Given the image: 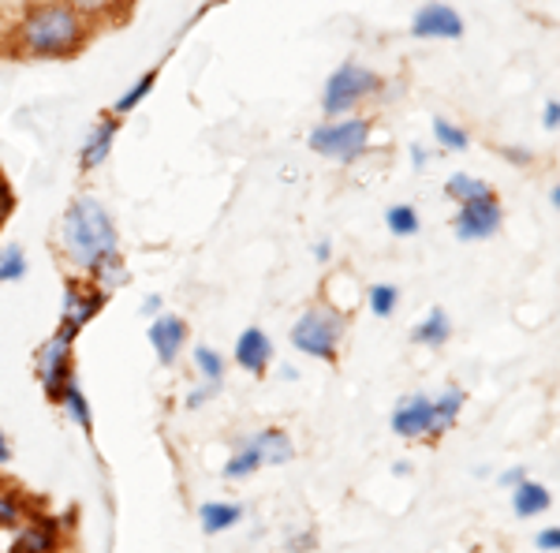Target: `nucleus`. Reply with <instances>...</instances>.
I'll use <instances>...</instances> for the list:
<instances>
[{"instance_id":"obj_1","label":"nucleus","mask_w":560,"mask_h":553,"mask_svg":"<svg viewBox=\"0 0 560 553\" xmlns=\"http://www.w3.org/2000/svg\"><path fill=\"white\" fill-rule=\"evenodd\" d=\"M60 244H64L67 262L83 273H94L105 258L120 255L116 224L94 195L72 198V206L60 218Z\"/></svg>"},{"instance_id":"obj_2","label":"nucleus","mask_w":560,"mask_h":553,"mask_svg":"<svg viewBox=\"0 0 560 553\" xmlns=\"http://www.w3.org/2000/svg\"><path fill=\"white\" fill-rule=\"evenodd\" d=\"M15 41H20V53L27 57L64 60L75 57L90 41V23L75 8H67L64 0H53V4H38L23 15Z\"/></svg>"},{"instance_id":"obj_3","label":"nucleus","mask_w":560,"mask_h":553,"mask_svg":"<svg viewBox=\"0 0 560 553\" xmlns=\"http://www.w3.org/2000/svg\"><path fill=\"white\" fill-rule=\"evenodd\" d=\"M344 315L336 307H307L299 315V322L291 325V344H296L303 356L333 362L340 356V341H344Z\"/></svg>"},{"instance_id":"obj_4","label":"nucleus","mask_w":560,"mask_h":553,"mask_svg":"<svg viewBox=\"0 0 560 553\" xmlns=\"http://www.w3.org/2000/svg\"><path fill=\"white\" fill-rule=\"evenodd\" d=\"M377 86H382V79H377L370 67L356 64V60H348V64L336 67V72L329 75V83H325L322 109L329 112V116H344V112H351L363 98L377 94Z\"/></svg>"},{"instance_id":"obj_5","label":"nucleus","mask_w":560,"mask_h":553,"mask_svg":"<svg viewBox=\"0 0 560 553\" xmlns=\"http://www.w3.org/2000/svg\"><path fill=\"white\" fill-rule=\"evenodd\" d=\"M370 143V120H340V124H322L310 132V150L318 158H329V161H356L359 153L366 150Z\"/></svg>"},{"instance_id":"obj_6","label":"nucleus","mask_w":560,"mask_h":553,"mask_svg":"<svg viewBox=\"0 0 560 553\" xmlns=\"http://www.w3.org/2000/svg\"><path fill=\"white\" fill-rule=\"evenodd\" d=\"M72 344H75L72 330H57V336H49V341L38 348V362H34V370H38V382L53 404L60 401L64 385L72 382Z\"/></svg>"},{"instance_id":"obj_7","label":"nucleus","mask_w":560,"mask_h":553,"mask_svg":"<svg viewBox=\"0 0 560 553\" xmlns=\"http://www.w3.org/2000/svg\"><path fill=\"white\" fill-rule=\"evenodd\" d=\"M105 292L98 284H83V281H67L64 284V307H60V330L79 333L83 325H90V318L105 307Z\"/></svg>"},{"instance_id":"obj_8","label":"nucleus","mask_w":560,"mask_h":553,"mask_svg":"<svg viewBox=\"0 0 560 553\" xmlns=\"http://www.w3.org/2000/svg\"><path fill=\"white\" fill-rule=\"evenodd\" d=\"M501 229V206L494 195L475 198V202H463L456 213V236L460 239H489Z\"/></svg>"},{"instance_id":"obj_9","label":"nucleus","mask_w":560,"mask_h":553,"mask_svg":"<svg viewBox=\"0 0 560 553\" xmlns=\"http://www.w3.org/2000/svg\"><path fill=\"white\" fill-rule=\"evenodd\" d=\"M411 34L415 38H463V20L456 8L448 4H422L411 20Z\"/></svg>"},{"instance_id":"obj_10","label":"nucleus","mask_w":560,"mask_h":553,"mask_svg":"<svg viewBox=\"0 0 560 553\" xmlns=\"http://www.w3.org/2000/svg\"><path fill=\"white\" fill-rule=\"evenodd\" d=\"M430 427H434V401H430V396L411 393L396 404L393 430L400 438H430Z\"/></svg>"},{"instance_id":"obj_11","label":"nucleus","mask_w":560,"mask_h":553,"mask_svg":"<svg viewBox=\"0 0 560 553\" xmlns=\"http://www.w3.org/2000/svg\"><path fill=\"white\" fill-rule=\"evenodd\" d=\"M116 132H120V116H112V112H109V116H101L98 124L86 132L83 150H79V165L86 172L105 165V158L112 153V143H116Z\"/></svg>"},{"instance_id":"obj_12","label":"nucleus","mask_w":560,"mask_h":553,"mask_svg":"<svg viewBox=\"0 0 560 553\" xmlns=\"http://www.w3.org/2000/svg\"><path fill=\"white\" fill-rule=\"evenodd\" d=\"M187 344V322L176 315H165L158 318V322L150 325V348L158 352L161 367H172V362L179 359V352H184Z\"/></svg>"},{"instance_id":"obj_13","label":"nucleus","mask_w":560,"mask_h":553,"mask_svg":"<svg viewBox=\"0 0 560 553\" xmlns=\"http://www.w3.org/2000/svg\"><path fill=\"white\" fill-rule=\"evenodd\" d=\"M270 359H273V341L262 330H258V325H251V330L239 333L236 362L247 370V374H265V370H270Z\"/></svg>"},{"instance_id":"obj_14","label":"nucleus","mask_w":560,"mask_h":553,"mask_svg":"<svg viewBox=\"0 0 560 553\" xmlns=\"http://www.w3.org/2000/svg\"><path fill=\"white\" fill-rule=\"evenodd\" d=\"M60 550V527L57 520H30L15 534L12 553H57Z\"/></svg>"},{"instance_id":"obj_15","label":"nucleus","mask_w":560,"mask_h":553,"mask_svg":"<svg viewBox=\"0 0 560 553\" xmlns=\"http://www.w3.org/2000/svg\"><path fill=\"white\" fill-rule=\"evenodd\" d=\"M251 442L258 448V456H262V464H273V468H281V464H291V456H296V445H291V438L284 434V430H277V427L254 434Z\"/></svg>"},{"instance_id":"obj_16","label":"nucleus","mask_w":560,"mask_h":553,"mask_svg":"<svg viewBox=\"0 0 560 553\" xmlns=\"http://www.w3.org/2000/svg\"><path fill=\"white\" fill-rule=\"evenodd\" d=\"M239 520H244V505H232V501H206L198 508V524H202L206 534H221Z\"/></svg>"},{"instance_id":"obj_17","label":"nucleus","mask_w":560,"mask_h":553,"mask_svg":"<svg viewBox=\"0 0 560 553\" xmlns=\"http://www.w3.org/2000/svg\"><path fill=\"white\" fill-rule=\"evenodd\" d=\"M549 508V490L534 479H523L520 487H512V513L520 520H531V516H542Z\"/></svg>"},{"instance_id":"obj_18","label":"nucleus","mask_w":560,"mask_h":553,"mask_svg":"<svg viewBox=\"0 0 560 553\" xmlns=\"http://www.w3.org/2000/svg\"><path fill=\"white\" fill-rule=\"evenodd\" d=\"M463 404H468V393L463 389H445L441 401H434V427H430V438H441L456 419H460Z\"/></svg>"},{"instance_id":"obj_19","label":"nucleus","mask_w":560,"mask_h":553,"mask_svg":"<svg viewBox=\"0 0 560 553\" xmlns=\"http://www.w3.org/2000/svg\"><path fill=\"white\" fill-rule=\"evenodd\" d=\"M153 86H158V67H150V72L139 75V79H135L132 86H127V90L120 94L116 101H112V109H109V112H112V116H127V112H132V109H139L142 101L150 98V90H153Z\"/></svg>"},{"instance_id":"obj_20","label":"nucleus","mask_w":560,"mask_h":553,"mask_svg":"<svg viewBox=\"0 0 560 553\" xmlns=\"http://www.w3.org/2000/svg\"><path fill=\"white\" fill-rule=\"evenodd\" d=\"M448 333H452V322H448V315L441 307H434L415 325V330H411V336H415L419 344H426V348H441V344L448 341Z\"/></svg>"},{"instance_id":"obj_21","label":"nucleus","mask_w":560,"mask_h":553,"mask_svg":"<svg viewBox=\"0 0 560 553\" xmlns=\"http://www.w3.org/2000/svg\"><path fill=\"white\" fill-rule=\"evenodd\" d=\"M258 468H265L262 456H258V448L251 438H244V442L236 445V453L228 456V464H224V479H247V475H254Z\"/></svg>"},{"instance_id":"obj_22","label":"nucleus","mask_w":560,"mask_h":553,"mask_svg":"<svg viewBox=\"0 0 560 553\" xmlns=\"http://www.w3.org/2000/svg\"><path fill=\"white\" fill-rule=\"evenodd\" d=\"M57 404H60V408H64L67 415H72L75 422H79V427L86 430V434H90V427H94V411H90V401H86V396H83V389H79V382H75V378L64 385V393H60V401H57Z\"/></svg>"},{"instance_id":"obj_23","label":"nucleus","mask_w":560,"mask_h":553,"mask_svg":"<svg viewBox=\"0 0 560 553\" xmlns=\"http://www.w3.org/2000/svg\"><path fill=\"white\" fill-rule=\"evenodd\" d=\"M452 198H460V206L463 202H475V198H486V195H494L489 192V184L486 180H475V176H468V172H456L452 180H448V187H445Z\"/></svg>"},{"instance_id":"obj_24","label":"nucleus","mask_w":560,"mask_h":553,"mask_svg":"<svg viewBox=\"0 0 560 553\" xmlns=\"http://www.w3.org/2000/svg\"><path fill=\"white\" fill-rule=\"evenodd\" d=\"M195 370H198V378L202 382H213V385H221L224 382V356L217 348H195Z\"/></svg>"},{"instance_id":"obj_25","label":"nucleus","mask_w":560,"mask_h":553,"mask_svg":"<svg viewBox=\"0 0 560 553\" xmlns=\"http://www.w3.org/2000/svg\"><path fill=\"white\" fill-rule=\"evenodd\" d=\"M90 281L98 284V288L109 296L112 288H120V284H127V266L120 262V255H112V258H105V262H101L98 270L90 273Z\"/></svg>"},{"instance_id":"obj_26","label":"nucleus","mask_w":560,"mask_h":553,"mask_svg":"<svg viewBox=\"0 0 560 553\" xmlns=\"http://www.w3.org/2000/svg\"><path fill=\"white\" fill-rule=\"evenodd\" d=\"M27 276V255L20 247H0V284L4 281H23Z\"/></svg>"},{"instance_id":"obj_27","label":"nucleus","mask_w":560,"mask_h":553,"mask_svg":"<svg viewBox=\"0 0 560 553\" xmlns=\"http://www.w3.org/2000/svg\"><path fill=\"white\" fill-rule=\"evenodd\" d=\"M385 221H389V232H393V236H415V232H419V213H415V206H393V210L385 213Z\"/></svg>"},{"instance_id":"obj_28","label":"nucleus","mask_w":560,"mask_h":553,"mask_svg":"<svg viewBox=\"0 0 560 553\" xmlns=\"http://www.w3.org/2000/svg\"><path fill=\"white\" fill-rule=\"evenodd\" d=\"M434 135H437V143H441L445 150H456V153H460V150H468V146H471V138L463 135L456 124H448L445 116H437V120H434Z\"/></svg>"},{"instance_id":"obj_29","label":"nucleus","mask_w":560,"mask_h":553,"mask_svg":"<svg viewBox=\"0 0 560 553\" xmlns=\"http://www.w3.org/2000/svg\"><path fill=\"white\" fill-rule=\"evenodd\" d=\"M396 304H400V292H396L393 284H374V288H370V310H374L377 318H389Z\"/></svg>"},{"instance_id":"obj_30","label":"nucleus","mask_w":560,"mask_h":553,"mask_svg":"<svg viewBox=\"0 0 560 553\" xmlns=\"http://www.w3.org/2000/svg\"><path fill=\"white\" fill-rule=\"evenodd\" d=\"M67 8L83 15V20H101V15H112L120 8V0H64Z\"/></svg>"},{"instance_id":"obj_31","label":"nucleus","mask_w":560,"mask_h":553,"mask_svg":"<svg viewBox=\"0 0 560 553\" xmlns=\"http://www.w3.org/2000/svg\"><path fill=\"white\" fill-rule=\"evenodd\" d=\"M23 524V505L12 494H0V527H20Z\"/></svg>"},{"instance_id":"obj_32","label":"nucleus","mask_w":560,"mask_h":553,"mask_svg":"<svg viewBox=\"0 0 560 553\" xmlns=\"http://www.w3.org/2000/svg\"><path fill=\"white\" fill-rule=\"evenodd\" d=\"M217 393H221V385H213V382H202V385L195 389L191 396H187V408H202V404H206V401H213V396H217Z\"/></svg>"},{"instance_id":"obj_33","label":"nucleus","mask_w":560,"mask_h":553,"mask_svg":"<svg viewBox=\"0 0 560 553\" xmlns=\"http://www.w3.org/2000/svg\"><path fill=\"white\" fill-rule=\"evenodd\" d=\"M12 206H15V195H12V187H8L4 172H0V229H4L8 213H12Z\"/></svg>"},{"instance_id":"obj_34","label":"nucleus","mask_w":560,"mask_h":553,"mask_svg":"<svg viewBox=\"0 0 560 553\" xmlns=\"http://www.w3.org/2000/svg\"><path fill=\"white\" fill-rule=\"evenodd\" d=\"M538 550H546V553L560 550V527H546V531L538 534Z\"/></svg>"},{"instance_id":"obj_35","label":"nucleus","mask_w":560,"mask_h":553,"mask_svg":"<svg viewBox=\"0 0 560 553\" xmlns=\"http://www.w3.org/2000/svg\"><path fill=\"white\" fill-rule=\"evenodd\" d=\"M523 479H527V471H523V468H508L501 475V487H520Z\"/></svg>"},{"instance_id":"obj_36","label":"nucleus","mask_w":560,"mask_h":553,"mask_svg":"<svg viewBox=\"0 0 560 553\" xmlns=\"http://www.w3.org/2000/svg\"><path fill=\"white\" fill-rule=\"evenodd\" d=\"M542 120H546L549 132H553V127H560V101H549V106H546V116H542Z\"/></svg>"},{"instance_id":"obj_37","label":"nucleus","mask_w":560,"mask_h":553,"mask_svg":"<svg viewBox=\"0 0 560 553\" xmlns=\"http://www.w3.org/2000/svg\"><path fill=\"white\" fill-rule=\"evenodd\" d=\"M158 310H161V296H146L142 315H158Z\"/></svg>"},{"instance_id":"obj_38","label":"nucleus","mask_w":560,"mask_h":553,"mask_svg":"<svg viewBox=\"0 0 560 553\" xmlns=\"http://www.w3.org/2000/svg\"><path fill=\"white\" fill-rule=\"evenodd\" d=\"M8 460H12V445H8L4 430H0V464H8Z\"/></svg>"},{"instance_id":"obj_39","label":"nucleus","mask_w":560,"mask_h":553,"mask_svg":"<svg viewBox=\"0 0 560 553\" xmlns=\"http://www.w3.org/2000/svg\"><path fill=\"white\" fill-rule=\"evenodd\" d=\"M411 153H415V165H426V150L422 146H411Z\"/></svg>"},{"instance_id":"obj_40","label":"nucleus","mask_w":560,"mask_h":553,"mask_svg":"<svg viewBox=\"0 0 560 553\" xmlns=\"http://www.w3.org/2000/svg\"><path fill=\"white\" fill-rule=\"evenodd\" d=\"M314 258H322V262H325V258H329V244H318L314 247Z\"/></svg>"},{"instance_id":"obj_41","label":"nucleus","mask_w":560,"mask_h":553,"mask_svg":"<svg viewBox=\"0 0 560 553\" xmlns=\"http://www.w3.org/2000/svg\"><path fill=\"white\" fill-rule=\"evenodd\" d=\"M553 206H557V210H560V184L553 187Z\"/></svg>"}]
</instances>
